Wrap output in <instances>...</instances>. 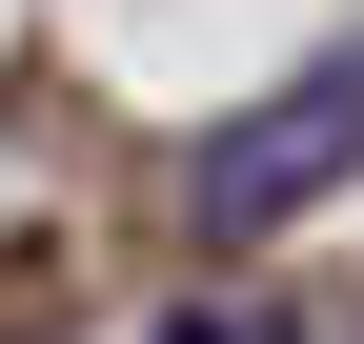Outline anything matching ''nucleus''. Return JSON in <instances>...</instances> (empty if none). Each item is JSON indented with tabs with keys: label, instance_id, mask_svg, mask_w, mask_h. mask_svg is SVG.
Instances as JSON below:
<instances>
[{
	"label": "nucleus",
	"instance_id": "1",
	"mask_svg": "<svg viewBox=\"0 0 364 344\" xmlns=\"http://www.w3.org/2000/svg\"><path fill=\"white\" fill-rule=\"evenodd\" d=\"M344 183H364V41H324L304 81H263V102H223V122H203L182 223H203V243H284L304 203H344Z\"/></svg>",
	"mask_w": 364,
	"mask_h": 344
},
{
	"label": "nucleus",
	"instance_id": "2",
	"mask_svg": "<svg viewBox=\"0 0 364 344\" xmlns=\"http://www.w3.org/2000/svg\"><path fill=\"white\" fill-rule=\"evenodd\" d=\"M142 344H284V324H263V304H162Z\"/></svg>",
	"mask_w": 364,
	"mask_h": 344
}]
</instances>
